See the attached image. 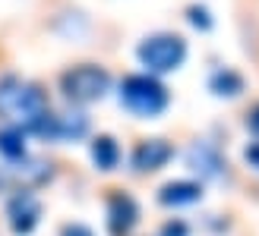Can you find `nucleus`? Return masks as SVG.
Masks as SVG:
<instances>
[{
    "label": "nucleus",
    "mask_w": 259,
    "mask_h": 236,
    "mask_svg": "<svg viewBox=\"0 0 259 236\" xmlns=\"http://www.w3.org/2000/svg\"><path fill=\"white\" fill-rule=\"evenodd\" d=\"M167 101H171V98H167V88L155 76H149V73L123 76V82H120V104L130 113L152 120V116H158L167 107Z\"/></svg>",
    "instance_id": "2"
},
{
    "label": "nucleus",
    "mask_w": 259,
    "mask_h": 236,
    "mask_svg": "<svg viewBox=\"0 0 259 236\" xmlns=\"http://www.w3.org/2000/svg\"><path fill=\"white\" fill-rule=\"evenodd\" d=\"M45 113H48V98L35 82L22 76L0 79V116L10 126H19L22 133H29Z\"/></svg>",
    "instance_id": "1"
},
{
    "label": "nucleus",
    "mask_w": 259,
    "mask_h": 236,
    "mask_svg": "<svg viewBox=\"0 0 259 236\" xmlns=\"http://www.w3.org/2000/svg\"><path fill=\"white\" fill-rule=\"evenodd\" d=\"M51 176V164L45 161H32V157H22V161H7L0 167V192L13 189V192H22L29 186H38Z\"/></svg>",
    "instance_id": "5"
},
{
    "label": "nucleus",
    "mask_w": 259,
    "mask_h": 236,
    "mask_svg": "<svg viewBox=\"0 0 259 236\" xmlns=\"http://www.w3.org/2000/svg\"><path fill=\"white\" fill-rule=\"evenodd\" d=\"M171 157H174V148L164 139H146L133 148V167L139 173H152V170H161Z\"/></svg>",
    "instance_id": "9"
},
{
    "label": "nucleus",
    "mask_w": 259,
    "mask_h": 236,
    "mask_svg": "<svg viewBox=\"0 0 259 236\" xmlns=\"http://www.w3.org/2000/svg\"><path fill=\"white\" fill-rule=\"evenodd\" d=\"M209 88L218 98H237L243 91V76L234 73V70H228V67H222V70H215L209 76Z\"/></svg>",
    "instance_id": "11"
},
{
    "label": "nucleus",
    "mask_w": 259,
    "mask_h": 236,
    "mask_svg": "<svg viewBox=\"0 0 259 236\" xmlns=\"http://www.w3.org/2000/svg\"><path fill=\"white\" fill-rule=\"evenodd\" d=\"M161 236H190V227H187V220H180V217H171L167 224L161 227Z\"/></svg>",
    "instance_id": "15"
},
{
    "label": "nucleus",
    "mask_w": 259,
    "mask_h": 236,
    "mask_svg": "<svg viewBox=\"0 0 259 236\" xmlns=\"http://www.w3.org/2000/svg\"><path fill=\"white\" fill-rule=\"evenodd\" d=\"M202 199V186L199 183H193V180H171V183H164L161 192H158V202L161 205H193V202H199Z\"/></svg>",
    "instance_id": "10"
},
{
    "label": "nucleus",
    "mask_w": 259,
    "mask_h": 236,
    "mask_svg": "<svg viewBox=\"0 0 259 236\" xmlns=\"http://www.w3.org/2000/svg\"><path fill=\"white\" fill-rule=\"evenodd\" d=\"M247 129L259 136V104H256V107H250V113H247Z\"/></svg>",
    "instance_id": "18"
},
{
    "label": "nucleus",
    "mask_w": 259,
    "mask_h": 236,
    "mask_svg": "<svg viewBox=\"0 0 259 236\" xmlns=\"http://www.w3.org/2000/svg\"><path fill=\"white\" fill-rule=\"evenodd\" d=\"M60 88L73 104H92L108 95L111 73L105 67H95V63H82V67H73L60 76Z\"/></svg>",
    "instance_id": "4"
},
{
    "label": "nucleus",
    "mask_w": 259,
    "mask_h": 236,
    "mask_svg": "<svg viewBox=\"0 0 259 236\" xmlns=\"http://www.w3.org/2000/svg\"><path fill=\"white\" fill-rule=\"evenodd\" d=\"M187 167L193 170V173L205 176V180H222L228 164H225L222 151H218L212 142H193V145L187 148Z\"/></svg>",
    "instance_id": "7"
},
{
    "label": "nucleus",
    "mask_w": 259,
    "mask_h": 236,
    "mask_svg": "<svg viewBox=\"0 0 259 236\" xmlns=\"http://www.w3.org/2000/svg\"><path fill=\"white\" fill-rule=\"evenodd\" d=\"M136 224H139L136 199L126 192H114L108 199V230H111V236H126Z\"/></svg>",
    "instance_id": "8"
},
{
    "label": "nucleus",
    "mask_w": 259,
    "mask_h": 236,
    "mask_svg": "<svg viewBox=\"0 0 259 236\" xmlns=\"http://www.w3.org/2000/svg\"><path fill=\"white\" fill-rule=\"evenodd\" d=\"M0 154L7 157V161H22L25 154V133L19 126H4L0 129Z\"/></svg>",
    "instance_id": "12"
},
{
    "label": "nucleus",
    "mask_w": 259,
    "mask_h": 236,
    "mask_svg": "<svg viewBox=\"0 0 259 236\" xmlns=\"http://www.w3.org/2000/svg\"><path fill=\"white\" fill-rule=\"evenodd\" d=\"M60 236H95L92 227H85V224H63Z\"/></svg>",
    "instance_id": "16"
},
{
    "label": "nucleus",
    "mask_w": 259,
    "mask_h": 236,
    "mask_svg": "<svg viewBox=\"0 0 259 236\" xmlns=\"http://www.w3.org/2000/svg\"><path fill=\"white\" fill-rule=\"evenodd\" d=\"M139 63L149 70V76L155 73H174L180 63L187 60V41L174 32H158L149 35L146 41L139 44Z\"/></svg>",
    "instance_id": "3"
},
{
    "label": "nucleus",
    "mask_w": 259,
    "mask_h": 236,
    "mask_svg": "<svg viewBox=\"0 0 259 236\" xmlns=\"http://www.w3.org/2000/svg\"><path fill=\"white\" fill-rule=\"evenodd\" d=\"M243 157H247V164H250V167L259 170V142H253V145L243 148Z\"/></svg>",
    "instance_id": "17"
},
{
    "label": "nucleus",
    "mask_w": 259,
    "mask_h": 236,
    "mask_svg": "<svg viewBox=\"0 0 259 236\" xmlns=\"http://www.w3.org/2000/svg\"><path fill=\"white\" fill-rule=\"evenodd\" d=\"M7 217H10V230L16 236H29L41 220V202L29 189H22L7 202Z\"/></svg>",
    "instance_id": "6"
},
{
    "label": "nucleus",
    "mask_w": 259,
    "mask_h": 236,
    "mask_svg": "<svg viewBox=\"0 0 259 236\" xmlns=\"http://www.w3.org/2000/svg\"><path fill=\"white\" fill-rule=\"evenodd\" d=\"M92 161L98 170H114L120 161V148H117V142H114L111 136H98L92 142Z\"/></svg>",
    "instance_id": "13"
},
{
    "label": "nucleus",
    "mask_w": 259,
    "mask_h": 236,
    "mask_svg": "<svg viewBox=\"0 0 259 236\" xmlns=\"http://www.w3.org/2000/svg\"><path fill=\"white\" fill-rule=\"evenodd\" d=\"M187 16H190V22L196 25V29H202V32L212 29V16H209V10H205V7H190Z\"/></svg>",
    "instance_id": "14"
}]
</instances>
